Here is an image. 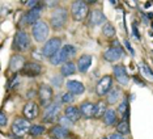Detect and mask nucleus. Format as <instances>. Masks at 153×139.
I'll use <instances>...</instances> for the list:
<instances>
[{
    "label": "nucleus",
    "mask_w": 153,
    "mask_h": 139,
    "mask_svg": "<svg viewBox=\"0 0 153 139\" xmlns=\"http://www.w3.org/2000/svg\"><path fill=\"white\" fill-rule=\"evenodd\" d=\"M38 95H39L41 104H42V105H48V104L51 102V100H53V89H51V87L45 84L39 88Z\"/></svg>",
    "instance_id": "13"
},
{
    "label": "nucleus",
    "mask_w": 153,
    "mask_h": 139,
    "mask_svg": "<svg viewBox=\"0 0 153 139\" xmlns=\"http://www.w3.org/2000/svg\"><path fill=\"white\" fill-rule=\"evenodd\" d=\"M141 68H143V71H144V74L147 75L148 78L153 79V74H152V71H151V70H149V67H148L147 64H144V63H143V64H141Z\"/></svg>",
    "instance_id": "32"
},
{
    "label": "nucleus",
    "mask_w": 153,
    "mask_h": 139,
    "mask_svg": "<svg viewBox=\"0 0 153 139\" xmlns=\"http://www.w3.org/2000/svg\"><path fill=\"white\" fill-rule=\"evenodd\" d=\"M41 5H37L36 8H32L30 11H27V13L24 16V21L27 25H36L39 21V16H41Z\"/></svg>",
    "instance_id": "9"
},
{
    "label": "nucleus",
    "mask_w": 153,
    "mask_h": 139,
    "mask_svg": "<svg viewBox=\"0 0 153 139\" xmlns=\"http://www.w3.org/2000/svg\"><path fill=\"white\" fill-rule=\"evenodd\" d=\"M51 26L55 28V29H60L62 26L65 25L67 22V11L64 8H58L55 9L51 15Z\"/></svg>",
    "instance_id": "6"
},
{
    "label": "nucleus",
    "mask_w": 153,
    "mask_h": 139,
    "mask_svg": "<svg viewBox=\"0 0 153 139\" xmlns=\"http://www.w3.org/2000/svg\"><path fill=\"white\" fill-rule=\"evenodd\" d=\"M59 112H60V106L56 105V104H51L46 109V112H45V117H43L45 122H53V121H55Z\"/></svg>",
    "instance_id": "15"
},
{
    "label": "nucleus",
    "mask_w": 153,
    "mask_h": 139,
    "mask_svg": "<svg viewBox=\"0 0 153 139\" xmlns=\"http://www.w3.org/2000/svg\"><path fill=\"white\" fill-rule=\"evenodd\" d=\"M62 101H63V102H72V101H74V95H72L71 92L64 93V95L62 96Z\"/></svg>",
    "instance_id": "31"
},
{
    "label": "nucleus",
    "mask_w": 153,
    "mask_h": 139,
    "mask_svg": "<svg viewBox=\"0 0 153 139\" xmlns=\"http://www.w3.org/2000/svg\"><path fill=\"white\" fill-rule=\"evenodd\" d=\"M0 125H1V126H5V125H7V116H5V113L0 114Z\"/></svg>",
    "instance_id": "34"
},
{
    "label": "nucleus",
    "mask_w": 153,
    "mask_h": 139,
    "mask_svg": "<svg viewBox=\"0 0 153 139\" xmlns=\"http://www.w3.org/2000/svg\"><path fill=\"white\" fill-rule=\"evenodd\" d=\"M43 133H45V126H42V125H33L29 134L32 137H41Z\"/></svg>",
    "instance_id": "28"
},
{
    "label": "nucleus",
    "mask_w": 153,
    "mask_h": 139,
    "mask_svg": "<svg viewBox=\"0 0 153 139\" xmlns=\"http://www.w3.org/2000/svg\"><path fill=\"white\" fill-rule=\"evenodd\" d=\"M25 59L21 55H13L11 58V61H9V70L11 71H19V70L24 68V66H25Z\"/></svg>",
    "instance_id": "17"
},
{
    "label": "nucleus",
    "mask_w": 153,
    "mask_h": 139,
    "mask_svg": "<svg viewBox=\"0 0 153 139\" xmlns=\"http://www.w3.org/2000/svg\"><path fill=\"white\" fill-rule=\"evenodd\" d=\"M65 117L72 122H76V121H79L81 118V113L76 106H68L65 109Z\"/></svg>",
    "instance_id": "21"
},
{
    "label": "nucleus",
    "mask_w": 153,
    "mask_h": 139,
    "mask_svg": "<svg viewBox=\"0 0 153 139\" xmlns=\"http://www.w3.org/2000/svg\"><path fill=\"white\" fill-rule=\"evenodd\" d=\"M103 34H105L106 37H114L115 36V29H114V26L111 25V24H105L103 25V29H102Z\"/></svg>",
    "instance_id": "29"
},
{
    "label": "nucleus",
    "mask_w": 153,
    "mask_h": 139,
    "mask_svg": "<svg viewBox=\"0 0 153 139\" xmlns=\"http://www.w3.org/2000/svg\"><path fill=\"white\" fill-rule=\"evenodd\" d=\"M123 55V50L119 47V46H113L103 53V58L106 59L107 62H117L119 61Z\"/></svg>",
    "instance_id": "10"
},
{
    "label": "nucleus",
    "mask_w": 153,
    "mask_h": 139,
    "mask_svg": "<svg viewBox=\"0 0 153 139\" xmlns=\"http://www.w3.org/2000/svg\"><path fill=\"white\" fill-rule=\"evenodd\" d=\"M90 64H92V57L88 54H84V55H81L77 61V70L81 74H85L89 70Z\"/></svg>",
    "instance_id": "16"
},
{
    "label": "nucleus",
    "mask_w": 153,
    "mask_h": 139,
    "mask_svg": "<svg viewBox=\"0 0 153 139\" xmlns=\"http://www.w3.org/2000/svg\"><path fill=\"white\" fill-rule=\"evenodd\" d=\"M33 37L37 42H45L46 38L48 37V25L45 21H38L36 25H33Z\"/></svg>",
    "instance_id": "3"
},
{
    "label": "nucleus",
    "mask_w": 153,
    "mask_h": 139,
    "mask_svg": "<svg viewBox=\"0 0 153 139\" xmlns=\"http://www.w3.org/2000/svg\"><path fill=\"white\" fill-rule=\"evenodd\" d=\"M60 45H62V40H60V38H58V37L48 40L47 42L45 43L43 50H42L43 57H46V58H53L54 55L56 54L59 50H60Z\"/></svg>",
    "instance_id": "4"
},
{
    "label": "nucleus",
    "mask_w": 153,
    "mask_h": 139,
    "mask_svg": "<svg viewBox=\"0 0 153 139\" xmlns=\"http://www.w3.org/2000/svg\"><path fill=\"white\" fill-rule=\"evenodd\" d=\"M105 21H106V17L100 9H93V11L89 12V24L92 26L102 25Z\"/></svg>",
    "instance_id": "12"
},
{
    "label": "nucleus",
    "mask_w": 153,
    "mask_h": 139,
    "mask_svg": "<svg viewBox=\"0 0 153 139\" xmlns=\"http://www.w3.org/2000/svg\"><path fill=\"white\" fill-rule=\"evenodd\" d=\"M111 84H113V78H111L110 75L103 76V78L98 81V84H97V88H96L97 95L98 96L107 95L109 91H111Z\"/></svg>",
    "instance_id": "8"
},
{
    "label": "nucleus",
    "mask_w": 153,
    "mask_h": 139,
    "mask_svg": "<svg viewBox=\"0 0 153 139\" xmlns=\"http://www.w3.org/2000/svg\"><path fill=\"white\" fill-rule=\"evenodd\" d=\"M51 81H53V83H54V84L56 85V87H59V85L62 84V75H60V76H58V78H54Z\"/></svg>",
    "instance_id": "35"
},
{
    "label": "nucleus",
    "mask_w": 153,
    "mask_h": 139,
    "mask_svg": "<svg viewBox=\"0 0 153 139\" xmlns=\"http://www.w3.org/2000/svg\"><path fill=\"white\" fill-rule=\"evenodd\" d=\"M127 105H128L127 100H124V101L120 104V106H119V112H120L122 114H123L124 112H127Z\"/></svg>",
    "instance_id": "33"
},
{
    "label": "nucleus",
    "mask_w": 153,
    "mask_h": 139,
    "mask_svg": "<svg viewBox=\"0 0 153 139\" xmlns=\"http://www.w3.org/2000/svg\"><path fill=\"white\" fill-rule=\"evenodd\" d=\"M119 97H120V89L119 88L111 89V91L109 92V95H107V102L109 104H115Z\"/></svg>",
    "instance_id": "26"
},
{
    "label": "nucleus",
    "mask_w": 153,
    "mask_h": 139,
    "mask_svg": "<svg viewBox=\"0 0 153 139\" xmlns=\"http://www.w3.org/2000/svg\"><path fill=\"white\" fill-rule=\"evenodd\" d=\"M114 76L118 80V83L122 85H127L128 81H130V78H128V74L126 72L123 66H115L114 67Z\"/></svg>",
    "instance_id": "14"
},
{
    "label": "nucleus",
    "mask_w": 153,
    "mask_h": 139,
    "mask_svg": "<svg viewBox=\"0 0 153 139\" xmlns=\"http://www.w3.org/2000/svg\"><path fill=\"white\" fill-rule=\"evenodd\" d=\"M106 104L103 102V101H98L96 104V109H94V117L96 118H101V117H103L105 116V113H106Z\"/></svg>",
    "instance_id": "25"
},
{
    "label": "nucleus",
    "mask_w": 153,
    "mask_h": 139,
    "mask_svg": "<svg viewBox=\"0 0 153 139\" xmlns=\"http://www.w3.org/2000/svg\"><path fill=\"white\" fill-rule=\"evenodd\" d=\"M94 109H96V105L89 101H85L80 105V113L85 118H92L94 116Z\"/></svg>",
    "instance_id": "19"
},
{
    "label": "nucleus",
    "mask_w": 153,
    "mask_h": 139,
    "mask_svg": "<svg viewBox=\"0 0 153 139\" xmlns=\"http://www.w3.org/2000/svg\"><path fill=\"white\" fill-rule=\"evenodd\" d=\"M102 139H109V138H102Z\"/></svg>",
    "instance_id": "39"
},
{
    "label": "nucleus",
    "mask_w": 153,
    "mask_h": 139,
    "mask_svg": "<svg viewBox=\"0 0 153 139\" xmlns=\"http://www.w3.org/2000/svg\"><path fill=\"white\" fill-rule=\"evenodd\" d=\"M42 72V66L37 62H27L22 68V74L26 76H38Z\"/></svg>",
    "instance_id": "11"
},
{
    "label": "nucleus",
    "mask_w": 153,
    "mask_h": 139,
    "mask_svg": "<svg viewBox=\"0 0 153 139\" xmlns=\"http://www.w3.org/2000/svg\"><path fill=\"white\" fill-rule=\"evenodd\" d=\"M67 88H68V92H71L72 95H82L85 91L84 84L77 80H69L67 83Z\"/></svg>",
    "instance_id": "18"
},
{
    "label": "nucleus",
    "mask_w": 153,
    "mask_h": 139,
    "mask_svg": "<svg viewBox=\"0 0 153 139\" xmlns=\"http://www.w3.org/2000/svg\"><path fill=\"white\" fill-rule=\"evenodd\" d=\"M30 122L24 118H16L12 123V131L17 137H24L27 133H30Z\"/></svg>",
    "instance_id": "5"
},
{
    "label": "nucleus",
    "mask_w": 153,
    "mask_h": 139,
    "mask_svg": "<svg viewBox=\"0 0 153 139\" xmlns=\"http://www.w3.org/2000/svg\"><path fill=\"white\" fill-rule=\"evenodd\" d=\"M51 134L55 139H62V138H67L69 135L68 129H65L63 126H54L51 129Z\"/></svg>",
    "instance_id": "22"
},
{
    "label": "nucleus",
    "mask_w": 153,
    "mask_h": 139,
    "mask_svg": "<svg viewBox=\"0 0 153 139\" xmlns=\"http://www.w3.org/2000/svg\"><path fill=\"white\" fill-rule=\"evenodd\" d=\"M29 46H30L29 36H27L25 32H22V30L17 32L16 36H15V40H13V47L19 51H24Z\"/></svg>",
    "instance_id": "7"
},
{
    "label": "nucleus",
    "mask_w": 153,
    "mask_h": 139,
    "mask_svg": "<svg viewBox=\"0 0 153 139\" xmlns=\"http://www.w3.org/2000/svg\"><path fill=\"white\" fill-rule=\"evenodd\" d=\"M117 130H118V133L122 134V135H124V134H128L130 133V125H128L127 121H120L119 123H118V126H117Z\"/></svg>",
    "instance_id": "27"
},
{
    "label": "nucleus",
    "mask_w": 153,
    "mask_h": 139,
    "mask_svg": "<svg viewBox=\"0 0 153 139\" xmlns=\"http://www.w3.org/2000/svg\"><path fill=\"white\" fill-rule=\"evenodd\" d=\"M132 28H134V36H135V37H136V38H139V33H137L136 25H135V24H134V26H132Z\"/></svg>",
    "instance_id": "38"
},
{
    "label": "nucleus",
    "mask_w": 153,
    "mask_h": 139,
    "mask_svg": "<svg viewBox=\"0 0 153 139\" xmlns=\"http://www.w3.org/2000/svg\"><path fill=\"white\" fill-rule=\"evenodd\" d=\"M48 139H55V138H48Z\"/></svg>",
    "instance_id": "40"
},
{
    "label": "nucleus",
    "mask_w": 153,
    "mask_h": 139,
    "mask_svg": "<svg viewBox=\"0 0 153 139\" xmlns=\"http://www.w3.org/2000/svg\"><path fill=\"white\" fill-rule=\"evenodd\" d=\"M75 55H76V47L72 46V45H65L53 58H50V62H51V64H54V66L67 63L68 59H71L72 57H75Z\"/></svg>",
    "instance_id": "1"
},
{
    "label": "nucleus",
    "mask_w": 153,
    "mask_h": 139,
    "mask_svg": "<svg viewBox=\"0 0 153 139\" xmlns=\"http://www.w3.org/2000/svg\"><path fill=\"white\" fill-rule=\"evenodd\" d=\"M109 139H124V138L122 137V134L117 133V134H111L110 137H109Z\"/></svg>",
    "instance_id": "36"
},
{
    "label": "nucleus",
    "mask_w": 153,
    "mask_h": 139,
    "mask_svg": "<svg viewBox=\"0 0 153 139\" xmlns=\"http://www.w3.org/2000/svg\"><path fill=\"white\" fill-rule=\"evenodd\" d=\"M103 122L107 126H113L114 123L117 122V113L114 109H107L105 116H103Z\"/></svg>",
    "instance_id": "24"
},
{
    "label": "nucleus",
    "mask_w": 153,
    "mask_h": 139,
    "mask_svg": "<svg viewBox=\"0 0 153 139\" xmlns=\"http://www.w3.org/2000/svg\"><path fill=\"white\" fill-rule=\"evenodd\" d=\"M59 122H60V126H63V127H65V129L69 127L72 123H74V122H72V121H69V120H68V118L65 117V116H64V117H62L60 120H59Z\"/></svg>",
    "instance_id": "30"
},
{
    "label": "nucleus",
    "mask_w": 153,
    "mask_h": 139,
    "mask_svg": "<svg viewBox=\"0 0 153 139\" xmlns=\"http://www.w3.org/2000/svg\"><path fill=\"white\" fill-rule=\"evenodd\" d=\"M71 11H72V16H74L76 21H82L89 15L88 3H85L84 0H77V1L72 3Z\"/></svg>",
    "instance_id": "2"
},
{
    "label": "nucleus",
    "mask_w": 153,
    "mask_h": 139,
    "mask_svg": "<svg viewBox=\"0 0 153 139\" xmlns=\"http://www.w3.org/2000/svg\"><path fill=\"white\" fill-rule=\"evenodd\" d=\"M24 116H25L29 121L37 118L38 116V108L34 102H27L25 106H24Z\"/></svg>",
    "instance_id": "20"
},
{
    "label": "nucleus",
    "mask_w": 153,
    "mask_h": 139,
    "mask_svg": "<svg viewBox=\"0 0 153 139\" xmlns=\"http://www.w3.org/2000/svg\"><path fill=\"white\" fill-rule=\"evenodd\" d=\"M124 45H126V46H127V49H128V50H130V53H131V54H135L134 49L131 47V45H130V42H128V41H124Z\"/></svg>",
    "instance_id": "37"
},
{
    "label": "nucleus",
    "mask_w": 153,
    "mask_h": 139,
    "mask_svg": "<svg viewBox=\"0 0 153 139\" xmlns=\"http://www.w3.org/2000/svg\"><path fill=\"white\" fill-rule=\"evenodd\" d=\"M76 64L75 63H72V62H67V63H64L63 66H62V68H60V74L62 76H71V75H74L75 72H76Z\"/></svg>",
    "instance_id": "23"
}]
</instances>
